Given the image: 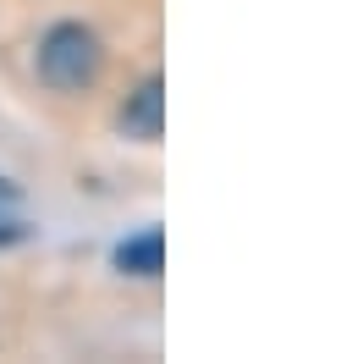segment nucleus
I'll return each instance as SVG.
<instances>
[{
    "instance_id": "2",
    "label": "nucleus",
    "mask_w": 358,
    "mask_h": 364,
    "mask_svg": "<svg viewBox=\"0 0 358 364\" xmlns=\"http://www.w3.org/2000/svg\"><path fill=\"white\" fill-rule=\"evenodd\" d=\"M116 127L138 144H155L166 133V83L160 77H143L127 100H121V111H116Z\"/></svg>"
},
{
    "instance_id": "3",
    "label": "nucleus",
    "mask_w": 358,
    "mask_h": 364,
    "mask_svg": "<svg viewBox=\"0 0 358 364\" xmlns=\"http://www.w3.org/2000/svg\"><path fill=\"white\" fill-rule=\"evenodd\" d=\"M111 259H116V271H121V276H143V282H155V276L166 271V232L143 227V232H133V237H121Z\"/></svg>"
},
{
    "instance_id": "4",
    "label": "nucleus",
    "mask_w": 358,
    "mask_h": 364,
    "mask_svg": "<svg viewBox=\"0 0 358 364\" xmlns=\"http://www.w3.org/2000/svg\"><path fill=\"white\" fill-rule=\"evenodd\" d=\"M28 237V215H23V188L11 177H0V249Z\"/></svg>"
},
{
    "instance_id": "1",
    "label": "nucleus",
    "mask_w": 358,
    "mask_h": 364,
    "mask_svg": "<svg viewBox=\"0 0 358 364\" xmlns=\"http://www.w3.org/2000/svg\"><path fill=\"white\" fill-rule=\"evenodd\" d=\"M33 72H39V83L55 89V94H83L105 77V45H99V33L83 28V23H55V28H45V39H39Z\"/></svg>"
}]
</instances>
